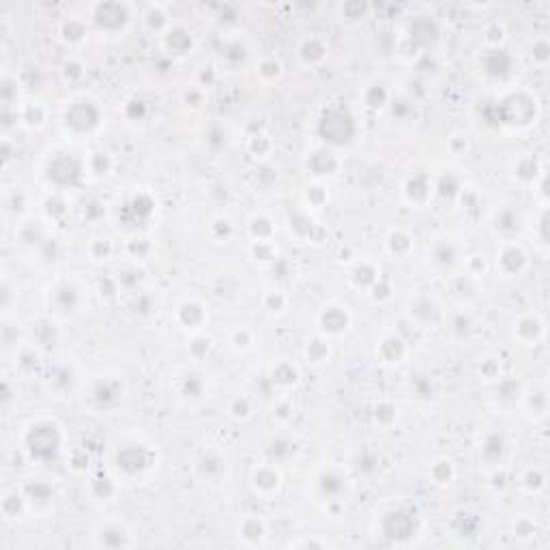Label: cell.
I'll use <instances>...</instances> for the list:
<instances>
[{
	"label": "cell",
	"mask_w": 550,
	"mask_h": 550,
	"mask_svg": "<svg viewBox=\"0 0 550 550\" xmlns=\"http://www.w3.org/2000/svg\"><path fill=\"white\" fill-rule=\"evenodd\" d=\"M103 121V115L99 105L93 101V99H78V101H71V105H67L65 110V117H63V123L65 127L76 134V136H88L93 134Z\"/></svg>",
	"instance_id": "6da1fadb"
},
{
	"label": "cell",
	"mask_w": 550,
	"mask_h": 550,
	"mask_svg": "<svg viewBox=\"0 0 550 550\" xmlns=\"http://www.w3.org/2000/svg\"><path fill=\"white\" fill-rule=\"evenodd\" d=\"M316 327H318V334L327 340L342 338L353 327V314L346 305H342L338 301H329L318 310Z\"/></svg>",
	"instance_id": "7a4b0ae2"
},
{
	"label": "cell",
	"mask_w": 550,
	"mask_h": 550,
	"mask_svg": "<svg viewBox=\"0 0 550 550\" xmlns=\"http://www.w3.org/2000/svg\"><path fill=\"white\" fill-rule=\"evenodd\" d=\"M61 447V428L57 423H33L26 432V452L37 458L45 460L52 458L54 452Z\"/></svg>",
	"instance_id": "3957f363"
},
{
	"label": "cell",
	"mask_w": 550,
	"mask_h": 550,
	"mask_svg": "<svg viewBox=\"0 0 550 550\" xmlns=\"http://www.w3.org/2000/svg\"><path fill=\"white\" fill-rule=\"evenodd\" d=\"M527 262H529L527 250L520 243L510 241V239H505L501 243V247L497 250V256H494V267H497V271L503 275V278H516V275H520L527 269Z\"/></svg>",
	"instance_id": "277c9868"
},
{
	"label": "cell",
	"mask_w": 550,
	"mask_h": 550,
	"mask_svg": "<svg viewBox=\"0 0 550 550\" xmlns=\"http://www.w3.org/2000/svg\"><path fill=\"white\" fill-rule=\"evenodd\" d=\"M129 5L125 3H99L93 9V22L105 30V33H119L125 30V26L131 20Z\"/></svg>",
	"instance_id": "5b68a950"
},
{
	"label": "cell",
	"mask_w": 550,
	"mask_h": 550,
	"mask_svg": "<svg viewBox=\"0 0 550 550\" xmlns=\"http://www.w3.org/2000/svg\"><path fill=\"white\" fill-rule=\"evenodd\" d=\"M250 481H252V490L258 494V497L271 499L282 490L284 477H282L280 467L275 462H262V464L254 467Z\"/></svg>",
	"instance_id": "8992f818"
},
{
	"label": "cell",
	"mask_w": 550,
	"mask_h": 550,
	"mask_svg": "<svg viewBox=\"0 0 550 550\" xmlns=\"http://www.w3.org/2000/svg\"><path fill=\"white\" fill-rule=\"evenodd\" d=\"M376 357L385 365H400L409 357V344L400 334L387 332L376 342Z\"/></svg>",
	"instance_id": "52a82bcc"
},
{
	"label": "cell",
	"mask_w": 550,
	"mask_h": 550,
	"mask_svg": "<svg viewBox=\"0 0 550 550\" xmlns=\"http://www.w3.org/2000/svg\"><path fill=\"white\" fill-rule=\"evenodd\" d=\"M175 320L181 329H185V332L196 334V332H202V327L206 324L209 310L198 299H185L179 303V308L175 312Z\"/></svg>",
	"instance_id": "ba28073f"
},
{
	"label": "cell",
	"mask_w": 550,
	"mask_h": 550,
	"mask_svg": "<svg viewBox=\"0 0 550 550\" xmlns=\"http://www.w3.org/2000/svg\"><path fill=\"white\" fill-rule=\"evenodd\" d=\"M320 134L332 144H344V142H351V138L355 134V125H353L351 117H344L342 112L332 110L329 115H324V119L320 123Z\"/></svg>",
	"instance_id": "9c48e42d"
},
{
	"label": "cell",
	"mask_w": 550,
	"mask_h": 550,
	"mask_svg": "<svg viewBox=\"0 0 550 550\" xmlns=\"http://www.w3.org/2000/svg\"><path fill=\"white\" fill-rule=\"evenodd\" d=\"M297 59L303 67H320L329 59V43L320 35H308L297 45Z\"/></svg>",
	"instance_id": "30bf717a"
},
{
	"label": "cell",
	"mask_w": 550,
	"mask_h": 550,
	"mask_svg": "<svg viewBox=\"0 0 550 550\" xmlns=\"http://www.w3.org/2000/svg\"><path fill=\"white\" fill-rule=\"evenodd\" d=\"M80 308V291L74 282H61L49 293V312L69 316Z\"/></svg>",
	"instance_id": "8fae6325"
},
{
	"label": "cell",
	"mask_w": 550,
	"mask_h": 550,
	"mask_svg": "<svg viewBox=\"0 0 550 550\" xmlns=\"http://www.w3.org/2000/svg\"><path fill=\"white\" fill-rule=\"evenodd\" d=\"M131 531L119 522V520H107L95 529V546L103 548H119V546H131Z\"/></svg>",
	"instance_id": "7c38bea8"
},
{
	"label": "cell",
	"mask_w": 550,
	"mask_h": 550,
	"mask_svg": "<svg viewBox=\"0 0 550 550\" xmlns=\"http://www.w3.org/2000/svg\"><path fill=\"white\" fill-rule=\"evenodd\" d=\"M544 332H546V324H544L542 316L535 312L520 314L518 320L514 322V338L522 346H533L535 342H539L544 338Z\"/></svg>",
	"instance_id": "4fadbf2b"
},
{
	"label": "cell",
	"mask_w": 550,
	"mask_h": 550,
	"mask_svg": "<svg viewBox=\"0 0 550 550\" xmlns=\"http://www.w3.org/2000/svg\"><path fill=\"white\" fill-rule=\"evenodd\" d=\"M342 159L336 155L332 146H318L308 155V168L316 177H334L340 170Z\"/></svg>",
	"instance_id": "5bb4252c"
},
{
	"label": "cell",
	"mask_w": 550,
	"mask_h": 550,
	"mask_svg": "<svg viewBox=\"0 0 550 550\" xmlns=\"http://www.w3.org/2000/svg\"><path fill=\"white\" fill-rule=\"evenodd\" d=\"M161 43H163V49H166L168 54H172V57H187V54L194 52V37L187 28L183 26H170L166 33L161 35Z\"/></svg>",
	"instance_id": "9a60e30c"
},
{
	"label": "cell",
	"mask_w": 550,
	"mask_h": 550,
	"mask_svg": "<svg viewBox=\"0 0 550 550\" xmlns=\"http://www.w3.org/2000/svg\"><path fill=\"white\" fill-rule=\"evenodd\" d=\"M47 115L49 110L41 99H28L18 107V123L28 131H37L47 123Z\"/></svg>",
	"instance_id": "2e32d148"
},
{
	"label": "cell",
	"mask_w": 550,
	"mask_h": 550,
	"mask_svg": "<svg viewBox=\"0 0 550 550\" xmlns=\"http://www.w3.org/2000/svg\"><path fill=\"white\" fill-rule=\"evenodd\" d=\"M196 471H198L200 479H204V481H219L228 471V460L224 454L209 450L196 462Z\"/></svg>",
	"instance_id": "e0dca14e"
},
{
	"label": "cell",
	"mask_w": 550,
	"mask_h": 550,
	"mask_svg": "<svg viewBox=\"0 0 550 550\" xmlns=\"http://www.w3.org/2000/svg\"><path fill=\"white\" fill-rule=\"evenodd\" d=\"M349 280L355 288L359 291H370L378 280H380V269L376 267V262H372L370 258H361L353 264Z\"/></svg>",
	"instance_id": "ac0fdd59"
},
{
	"label": "cell",
	"mask_w": 550,
	"mask_h": 550,
	"mask_svg": "<svg viewBox=\"0 0 550 550\" xmlns=\"http://www.w3.org/2000/svg\"><path fill=\"white\" fill-rule=\"evenodd\" d=\"M239 539L245 544V546H262L267 542V535H269V527L264 522V518L252 514L247 518H243L239 522V531H237Z\"/></svg>",
	"instance_id": "d6986e66"
},
{
	"label": "cell",
	"mask_w": 550,
	"mask_h": 550,
	"mask_svg": "<svg viewBox=\"0 0 550 550\" xmlns=\"http://www.w3.org/2000/svg\"><path fill=\"white\" fill-rule=\"evenodd\" d=\"M432 192H434V185L428 181V177H423V175H415V177H411L406 183H404V187H402V194H404V198H406V202L409 204H413V206H423L430 198H432Z\"/></svg>",
	"instance_id": "ffe728a7"
},
{
	"label": "cell",
	"mask_w": 550,
	"mask_h": 550,
	"mask_svg": "<svg viewBox=\"0 0 550 550\" xmlns=\"http://www.w3.org/2000/svg\"><path fill=\"white\" fill-rule=\"evenodd\" d=\"M204 390H206V385H204V376L200 372L189 370L183 376H179V396L183 400L198 402L204 398Z\"/></svg>",
	"instance_id": "44dd1931"
},
{
	"label": "cell",
	"mask_w": 550,
	"mask_h": 550,
	"mask_svg": "<svg viewBox=\"0 0 550 550\" xmlns=\"http://www.w3.org/2000/svg\"><path fill=\"white\" fill-rule=\"evenodd\" d=\"M385 247L394 258H406L415 247V239L402 228H392L385 237Z\"/></svg>",
	"instance_id": "7402d4cb"
},
{
	"label": "cell",
	"mask_w": 550,
	"mask_h": 550,
	"mask_svg": "<svg viewBox=\"0 0 550 550\" xmlns=\"http://www.w3.org/2000/svg\"><path fill=\"white\" fill-rule=\"evenodd\" d=\"M22 492H24V497H26V503H28V508H30V503H33V501H37V505H35V512H43V510H47V508L52 505L54 492H52V488H49L45 481L26 484V486L22 488Z\"/></svg>",
	"instance_id": "603a6c76"
},
{
	"label": "cell",
	"mask_w": 550,
	"mask_h": 550,
	"mask_svg": "<svg viewBox=\"0 0 550 550\" xmlns=\"http://www.w3.org/2000/svg\"><path fill=\"white\" fill-rule=\"evenodd\" d=\"M303 357L310 365H322V363L329 361V357H332V344H329L327 338H322L318 334V336H314L312 340L305 342Z\"/></svg>",
	"instance_id": "cb8c5ba5"
},
{
	"label": "cell",
	"mask_w": 550,
	"mask_h": 550,
	"mask_svg": "<svg viewBox=\"0 0 550 550\" xmlns=\"http://www.w3.org/2000/svg\"><path fill=\"white\" fill-rule=\"evenodd\" d=\"M520 404H522V409H525L531 417H535V419L546 417L548 400H546V392H544V390L531 387V390L522 392V394H520Z\"/></svg>",
	"instance_id": "d4e9b609"
},
{
	"label": "cell",
	"mask_w": 550,
	"mask_h": 550,
	"mask_svg": "<svg viewBox=\"0 0 550 550\" xmlns=\"http://www.w3.org/2000/svg\"><path fill=\"white\" fill-rule=\"evenodd\" d=\"M275 230H278V226H275L273 219L267 217L264 213L254 215L250 219V224H247V233L252 237V243H256V241H273Z\"/></svg>",
	"instance_id": "484cf974"
},
{
	"label": "cell",
	"mask_w": 550,
	"mask_h": 550,
	"mask_svg": "<svg viewBox=\"0 0 550 550\" xmlns=\"http://www.w3.org/2000/svg\"><path fill=\"white\" fill-rule=\"evenodd\" d=\"M428 475H430L432 484H436V486H450L456 479V464L450 458H436L430 464Z\"/></svg>",
	"instance_id": "4316f807"
},
{
	"label": "cell",
	"mask_w": 550,
	"mask_h": 550,
	"mask_svg": "<svg viewBox=\"0 0 550 550\" xmlns=\"http://www.w3.org/2000/svg\"><path fill=\"white\" fill-rule=\"evenodd\" d=\"M436 314H438V305H436L432 299H428V297H419V299H415V303H413L411 310H409L411 320H415L419 327H428V324H432Z\"/></svg>",
	"instance_id": "83f0119b"
},
{
	"label": "cell",
	"mask_w": 550,
	"mask_h": 550,
	"mask_svg": "<svg viewBox=\"0 0 550 550\" xmlns=\"http://www.w3.org/2000/svg\"><path fill=\"white\" fill-rule=\"evenodd\" d=\"M142 20H144V26L151 33L163 35L170 28V20H168V13H166V7L163 5H148L146 11L142 13Z\"/></svg>",
	"instance_id": "f1b7e54d"
},
{
	"label": "cell",
	"mask_w": 550,
	"mask_h": 550,
	"mask_svg": "<svg viewBox=\"0 0 550 550\" xmlns=\"http://www.w3.org/2000/svg\"><path fill=\"white\" fill-rule=\"evenodd\" d=\"M288 295L280 288H271L262 295V310L269 316H284L288 312Z\"/></svg>",
	"instance_id": "f546056e"
},
{
	"label": "cell",
	"mask_w": 550,
	"mask_h": 550,
	"mask_svg": "<svg viewBox=\"0 0 550 550\" xmlns=\"http://www.w3.org/2000/svg\"><path fill=\"white\" fill-rule=\"evenodd\" d=\"M28 510L26 497L22 490H9L3 494V514L7 520H18Z\"/></svg>",
	"instance_id": "4dcf8cb0"
},
{
	"label": "cell",
	"mask_w": 550,
	"mask_h": 550,
	"mask_svg": "<svg viewBox=\"0 0 550 550\" xmlns=\"http://www.w3.org/2000/svg\"><path fill=\"white\" fill-rule=\"evenodd\" d=\"M284 74V65L278 57H262L256 63V76L260 78V82L271 84V82H278Z\"/></svg>",
	"instance_id": "1f68e13d"
},
{
	"label": "cell",
	"mask_w": 550,
	"mask_h": 550,
	"mask_svg": "<svg viewBox=\"0 0 550 550\" xmlns=\"http://www.w3.org/2000/svg\"><path fill=\"white\" fill-rule=\"evenodd\" d=\"M297 378H299V372L291 361H278L271 368V380H273V385H278V387H284V390L295 387Z\"/></svg>",
	"instance_id": "d6a6232c"
},
{
	"label": "cell",
	"mask_w": 550,
	"mask_h": 550,
	"mask_svg": "<svg viewBox=\"0 0 550 550\" xmlns=\"http://www.w3.org/2000/svg\"><path fill=\"white\" fill-rule=\"evenodd\" d=\"M514 177L520 181V183H535V179H537V175H542L544 170H539L537 168V161H535V157H531V155H522V157H518L516 161H514Z\"/></svg>",
	"instance_id": "836d02e7"
},
{
	"label": "cell",
	"mask_w": 550,
	"mask_h": 550,
	"mask_svg": "<svg viewBox=\"0 0 550 550\" xmlns=\"http://www.w3.org/2000/svg\"><path fill=\"white\" fill-rule=\"evenodd\" d=\"M432 264L438 269H452L458 262V250L452 243H436L432 247Z\"/></svg>",
	"instance_id": "e575fe53"
},
{
	"label": "cell",
	"mask_w": 550,
	"mask_h": 550,
	"mask_svg": "<svg viewBox=\"0 0 550 550\" xmlns=\"http://www.w3.org/2000/svg\"><path fill=\"white\" fill-rule=\"evenodd\" d=\"M228 346L237 353V355H245L254 349V332L247 327H237L228 336Z\"/></svg>",
	"instance_id": "d590c367"
},
{
	"label": "cell",
	"mask_w": 550,
	"mask_h": 550,
	"mask_svg": "<svg viewBox=\"0 0 550 550\" xmlns=\"http://www.w3.org/2000/svg\"><path fill=\"white\" fill-rule=\"evenodd\" d=\"M303 202L308 204V209L318 211V209L327 206V202H329V189H327L322 183H308V185L303 187Z\"/></svg>",
	"instance_id": "8d00e7d4"
},
{
	"label": "cell",
	"mask_w": 550,
	"mask_h": 550,
	"mask_svg": "<svg viewBox=\"0 0 550 550\" xmlns=\"http://www.w3.org/2000/svg\"><path fill=\"white\" fill-rule=\"evenodd\" d=\"M211 351H213V338H211V336H206L204 332L192 334V338H189V342H187V353H189L192 359L200 361V359L209 357Z\"/></svg>",
	"instance_id": "74e56055"
},
{
	"label": "cell",
	"mask_w": 550,
	"mask_h": 550,
	"mask_svg": "<svg viewBox=\"0 0 550 550\" xmlns=\"http://www.w3.org/2000/svg\"><path fill=\"white\" fill-rule=\"evenodd\" d=\"M247 151L254 159H267L273 153V140L269 134L264 131H256L254 136H250L247 140Z\"/></svg>",
	"instance_id": "f35d334b"
},
{
	"label": "cell",
	"mask_w": 550,
	"mask_h": 550,
	"mask_svg": "<svg viewBox=\"0 0 550 550\" xmlns=\"http://www.w3.org/2000/svg\"><path fill=\"white\" fill-rule=\"evenodd\" d=\"M484 45L488 52H494V49H501V45L505 43L508 39V33H505V26L499 24V22H490L486 28H484Z\"/></svg>",
	"instance_id": "ab89813d"
},
{
	"label": "cell",
	"mask_w": 550,
	"mask_h": 550,
	"mask_svg": "<svg viewBox=\"0 0 550 550\" xmlns=\"http://www.w3.org/2000/svg\"><path fill=\"white\" fill-rule=\"evenodd\" d=\"M61 39L67 43V45H78L86 39V26L84 22L80 20H65L61 24Z\"/></svg>",
	"instance_id": "60d3db41"
},
{
	"label": "cell",
	"mask_w": 550,
	"mask_h": 550,
	"mask_svg": "<svg viewBox=\"0 0 550 550\" xmlns=\"http://www.w3.org/2000/svg\"><path fill=\"white\" fill-rule=\"evenodd\" d=\"M252 256H254L256 262H262V264H273L275 260L280 258L275 241H256V243H252Z\"/></svg>",
	"instance_id": "b9f144b4"
},
{
	"label": "cell",
	"mask_w": 550,
	"mask_h": 550,
	"mask_svg": "<svg viewBox=\"0 0 550 550\" xmlns=\"http://www.w3.org/2000/svg\"><path fill=\"white\" fill-rule=\"evenodd\" d=\"M501 374H503V370H501V359H499V357L488 355V357L479 359V376H481V380H486V382H499V380H501Z\"/></svg>",
	"instance_id": "7bdbcfd3"
},
{
	"label": "cell",
	"mask_w": 550,
	"mask_h": 550,
	"mask_svg": "<svg viewBox=\"0 0 550 550\" xmlns=\"http://www.w3.org/2000/svg\"><path fill=\"white\" fill-rule=\"evenodd\" d=\"M254 413L252 400L247 396H235L228 402V417L235 421H247Z\"/></svg>",
	"instance_id": "ee69618b"
},
{
	"label": "cell",
	"mask_w": 550,
	"mask_h": 550,
	"mask_svg": "<svg viewBox=\"0 0 550 550\" xmlns=\"http://www.w3.org/2000/svg\"><path fill=\"white\" fill-rule=\"evenodd\" d=\"M110 168H112V157L105 151H95L88 157V170L97 177L110 175Z\"/></svg>",
	"instance_id": "f6af8a7d"
},
{
	"label": "cell",
	"mask_w": 550,
	"mask_h": 550,
	"mask_svg": "<svg viewBox=\"0 0 550 550\" xmlns=\"http://www.w3.org/2000/svg\"><path fill=\"white\" fill-rule=\"evenodd\" d=\"M363 101L370 110H380L385 105H390V93L385 90L380 84H372L368 86L365 95H363Z\"/></svg>",
	"instance_id": "bcb514c9"
},
{
	"label": "cell",
	"mask_w": 550,
	"mask_h": 550,
	"mask_svg": "<svg viewBox=\"0 0 550 550\" xmlns=\"http://www.w3.org/2000/svg\"><path fill=\"white\" fill-rule=\"evenodd\" d=\"M20 226H24L26 230H28V235L26 233H20V235H16V239H20V243H24V245H35V243H41L43 241V226H41V222H33V219H28V222H22Z\"/></svg>",
	"instance_id": "7dc6e473"
},
{
	"label": "cell",
	"mask_w": 550,
	"mask_h": 550,
	"mask_svg": "<svg viewBox=\"0 0 550 550\" xmlns=\"http://www.w3.org/2000/svg\"><path fill=\"white\" fill-rule=\"evenodd\" d=\"M544 484H546V477H544V473H542L539 469H529V471L520 477V488H522L525 492H529V494L539 492V490L544 488Z\"/></svg>",
	"instance_id": "c3c4849f"
},
{
	"label": "cell",
	"mask_w": 550,
	"mask_h": 550,
	"mask_svg": "<svg viewBox=\"0 0 550 550\" xmlns=\"http://www.w3.org/2000/svg\"><path fill=\"white\" fill-rule=\"evenodd\" d=\"M392 295H394V291H392L390 282H387V280H382V278H380V280L370 288V297H372L374 303H385V301H390Z\"/></svg>",
	"instance_id": "681fc988"
},
{
	"label": "cell",
	"mask_w": 550,
	"mask_h": 550,
	"mask_svg": "<svg viewBox=\"0 0 550 550\" xmlns=\"http://www.w3.org/2000/svg\"><path fill=\"white\" fill-rule=\"evenodd\" d=\"M447 146H450V151H452L454 155H464V153L471 148V140H469V136H467V134H462V131H456V134H452V136H450V140H447Z\"/></svg>",
	"instance_id": "f907efd6"
},
{
	"label": "cell",
	"mask_w": 550,
	"mask_h": 550,
	"mask_svg": "<svg viewBox=\"0 0 550 550\" xmlns=\"http://www.w3.org/2000/svg\"><path fill=\"white\" fill-rule=\"evenodd\" d=\"M467 271H469V275H475V278L484 275V273L488 271V260H486V256H481V254L469 256V258H467Z\"/></svg>",
	"instance_id": "816d5d0a"
},
{
	"label": "cell",
	"mask_w": 550,
	"mask_h": 550,
	"mask_svg": "<svg viewBox=\"0 0 550 550\" xmlns=\"http://www.w3.org/2000/svg\"><path fill=\"white\" fill-rule=\"evenodd\" d=\"M18 86H20L18 78H9V76L3 78V101L7 107L13 103V99H18Z\"/></svg>",
	"instance_id": "f5cc1de1"
},
{
	"label": "cell",
	"mask_w": 550,
	"mask_h": 550,
	"mask_svg": "<svg viewBox=\"0 0 550 550\" xmlns=\"http://www.w3.org/2000/svg\"><path fill=\"white\" fill-rule=\"evenodd\" d=\"M340 9L344 18H365V13L370 11V7L363 3H344Z\"/></svg>",
	"instance_id": "db71d44e"
},
{
	"label": "cell",
	"mask_w": 550,
	"mask_h": 550,
	"mask_svg": "<svg viewBox=\"0 0 550 550\" xmlns=\"http://www.w3.org/2000/svg\"><path fill=\"white\" fill-rule=\"evenodd\" d=\"M204 78L200 84H198V88H209V86H213L215 84V80H217V69L213 67V65H200V69H198V78Z\"/></svg>",
	"instance_id": "11a10c76"
},
{
	"label": "cell",
	"mask_w": 550,
	"mask_h": 550,
	"mask_svg": "<svg viewBox=\"0 0 550 550\" xmlns=\"http://www.w3.org/2000/svg\"><path fill=\"white\" fill-rule=\"evenodd\" d=\"M11 299H13V286L9 280L3 282V310H5V316L11 312Z\"/></svg>",
	"instance_id": "9f6ffc18"
},
{
	"label": "cell",
	"mask_w": 550,
	"mask_h": 550,
	"mask_svg": "<svg viewBox=\"0 0 550 550\" xmlns=\"http://www.w3.org/2000/svg\"><path fill=\"white\" fill-rule=\"evenodd\" d=\"M293 546H320L324 548L327 542H316V539H301V542H293Z\"/></svg>",
	"instance_id": "6f0895ef"
},
{
	"label": "cell",
	"mask_w": 550,
	"mask_h": 550,
	"mask_svg": "<svg viewBox=\"0 0 550 550\" xmlns=\"http://www.w3.org/2000/svg\"><path fill=\"white\" fill-rule=\"evenodd\" d=\"M505 215H510V217H512V222H518V215H516V213L508 211ZM499 219H501V217H497V222H499ZM501 222H505V219H501ZM499 228H501L503 233H505V230H512V228H510V224H503V226H499ZM512 233H514V230H512Z\"/></svg>",
	"instance_id": "680465c9"
}]
</instances>
